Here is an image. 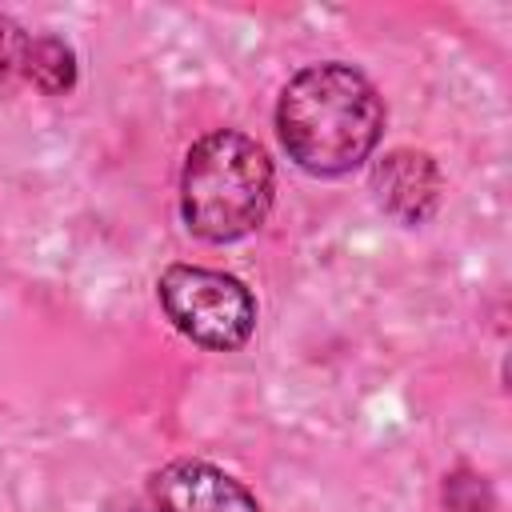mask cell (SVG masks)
Instances as JSON below:
<instances>
[{"label": "cell", "instance_id": "6da1fadb", "mask_svg": "<svg viewBox=\"0 0 512 512\" xmlns=\"http://www.w3.org/2000/svg\"><path fill=\"white\" fill-rule=\"evenodd\" d=\"M276 132L304 172L340 176L372 156L384 132V104L372 80L352 64H312L284 84Z\"/></svg>", "mask_w": 512, "mask_h": 512}, {"label": "cell", "instance_id": "52a82bcc", "mask_svg": "<svg viewBox=\"0 0 512 512\" xmlns=\"http://www.w3.org/2000/svg\"><path fill=\"white\" fill-rule=\"evenodd\" d=\"M24 48H28V32L16 20L0 16V96L24 84Z\"/></svg>", "mask_w": 512, "mask_h": 512}, {"label": "cell", "instance_id": "8992f818", "mask_svg": "<svg viewBox=\"0 0 512 512\" xmlns=\"http://www.w3.org/2000/svg\"><path fill=\"white\" fill-rule=\"evenodd\" d=\"M24 84L44 96H60L76 84V56L60 36H28L24 48Z\"/></svg>", "mask_w": 512, "mask_h": 512}, {"label": "cell", "instance_id": "7a4b0ae2", "mask_svg": "<svg viewBox=\"0 0 512 512\" xmlns=\"http://www.w3.org/2000/svg\"><path fill=\"white\" fill-rule=\"evenodd\" d=\"M268 208L272 160L252 136L220 128L188 148L180 172V212L200 240H240L264 224Z\"/></svg>", "mask_w": 512, "mask_h": 512}, {"label": "cell", "instance_id": "ba28073f", "mask_svg": "<svg viewBox=\"0 0 512 512\" xmlns=\"http://www.w3.org/2000/svg\"><path fill=\"white\" fill-rule=\"evenodd\" d=\"M444 508L448 512H492V492L484 484V476L460 468L448 476L444 484Z\"/></svg>", "mask_w": 512, "mask_h": 512}, {"label": "cell", "instance_id": "5b68a950", "mask_svg": "<svg viewBox=\"0 0 512 512\" xmlns=\"http://www.w3.org/2000/svg\"><path fill=\"white\" fill-rule=\"evenodd\" d=\"M372 188L388 216H396L404 224H424L440 200V172H436L432 156H424L416 148H396L384 160H376Z\"/></svg>", "mask_w": 512, "mask_h": 512}, {"label": "cell", "instance_id": "3957f363", "mask_svg": "<svg viewBox=\"0 0 512 512\" xmlns=\"http://www.w3.org/2000/svg\"><path fill=\"white\" fill-rule=\"evenodd\" d=\"M156 292H160L164 316L192 344L232 352V348L248 344V336L256 328V300L228 272L196 268V264H172L160 272Z\"/></svg>", "mask_w": 512, "mask_h": 512}, {"label": "cell", "instance_id": "277c9868", "mask_svg": "<svg viewBox=\"0 0 512 512\" xmlns=\"http://www.w3.org/2000/svg\"><path fill=\"white\" fill-rule=\"evenodd\" d=\"M156 512H264L260 500L224 468L204 460H172L152 476Z\"/></svg>", "mask_w": 512, "mask_h": 512}]
</instances>
